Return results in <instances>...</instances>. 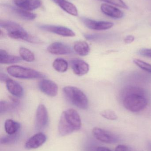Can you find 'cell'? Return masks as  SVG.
<instances>
[{"instance_id":"f546056e","label":"cell","mask_w":151,"mask_h":151,"mask_svg":"<svg viewBox=\"0 0 151 151\" xmlns=\"http://www.w3.org/2000/svg\"><path fill=\"white\" fill-rule=\"evenodd\" d=\"M134 37L132 35H129L124 39V42L126 44H130L134 40Z\"/></svg>"},{"instance_id":"8992f818","label":"cell","mask_w":151,"mask_h":151,"mask_svg":"<svg viewBox=\"0 0 151 151\" xmlns=\"http://www.w3.org/2000/svg\"><path fill=\"white\" fill-rule=\"evenodd\" d=\"M39 27L43 31L64 37H72L75 35V33L72 30L65 27L52 25H41L39 26Z\"/></svg>"},{"instance_id":"f1b7e54d","label":"cell","mask_w":151,"mask_h":151,"mask_svg":"<svg viewBox=\"0 0 151 151\" xmlns=\"http://www.w3.org/2000/svg\"><path fill=\"white\" fill-rule=\"evenodd\" d=\"M138 54L142 56L151 58V49H142L138 51Z\"/></svg>"},{"instance_id":"277c9868","label":"cell","mask_w":151,"mask_h":151,"mask_svg":"<svg viewBox=\"0 0 151 151\" xmlns=\"http://www.w3.org/2000/svg\"><path fill=\"white\" fill-rule=\"evenodd\" d=\"M8 73L15 78L22 79H43L45 75L33 69L19 65H12L7 68Z\"/></svg>"},{"instance_id":"8fae6325","label":"cell","mask_w":151,"mask_h":151,"mask_svg":"<svg viewBox=\"0 0 151 151\" xmlns=\"http://www.w3.org/2000/svg\"><path fill=\"white\" fill-rule=\"evenodd\" d=\"M71 65L74 74L82 76L88 73L90 70L88 64L81 59H72L71 61Z\"/></svg>"},{"instance_id":"6da1fadb","label":"cell","mask_w":151,"mask_h":151,"mask_svg":"<svg viewBox=\"0 0 151 151\" xmlns=\"http://www.w3.org/2000/svg\"><path fill=\"white\" fill-rule=\"evenodd\" d=\"M143 89L135 87H128L122 91V97L124 107L132 112L143 110L148 105V99Z\"/></svg>"},{"instance_id":"ac0fdd59","label":"cell","mask_w":151,"mask_h":151,"mask_svg":"<svg viewBox=\"0 0 151 151\" xmlns=\"http://www.w3.org/2000/svg\"><path fill=\"white\" fill-rule=\"evenodd\" d=\"M22 58L17 56L10 55L4 50H0V63L3 64H9L19 63Z\"/></svg>"},{"instance_id":"52a82bcc","label":"cell","mask_w":151,"mask_h":151,"mask_svg":"<svg viewBox=\"0 0 151 151\" xmlns=\"http://www.w3.org/2000/svg\"><path fill=\"white\" fill-rule=\"evenodd\" d=\"M84 24L89 29L96 31H103L110 29L113 26V23L107 21H96L87 18L82 19Z\"/></svg>"},{"instance_id":"2e32d148","label":"cell","mask_w":151,"mask_h":151,"mask_svg":"<svg viewBox=\"0 0 151 151\" xmlns=\"http://www.w3.org/2000/svg\"><path fill=\"white\" fill-rule=\"evenodd\" d=\"M56 4L63 10L68 14L73 16L78 15V11L76 7L74 4L66 0H52Z\"/></svg>"},{"instance_id":"4dcf8cb0","label":"cell","mask_w":151,"mask_h":151,"mask_svg":"<svg viewBox=\"0 0 151 151\" xmlns=\"http://www.w3.org/2000/svg\"><path fill=\"white\" fill-rule=\"evenodd\" d=\"M115 151H128V148L126 145H119L116 147Z\"/></svg>"},{"instance_id":"e0dca14e","label":"cell","mask_w":151,"mask_h":151,"mask_svg":"<svg viewBox=\"0 0 151 151\" xmlns=\"http://www.w3.org/2000/svg\"><path fill=\"white\" fill-rule=\"evenodd\" d=\"M11 102L1 101L0 103V113L1 114L15 110L20 104V101L15 98L11 97Z\"/></svg>"},{"instance_id":"7a4b0ae2","label":"cell","mask_w":151,"mask_h":151,"mask_svg":"<svg viewBox=\"0 0 151 151\" xmlns=\"http://www.w3.org/2000/svg\"><path fill=\"white\" fill-rule=\"evenodd\" d=\"M81 126V119L78 112L69 109L61 114L59 122V133L62 136H65L79 130Z\"/></svg>"},{"instance_id":"44dd1931","label":"cell","mask_w":151,"mask_h":151,"mask_svg":"<svg viewBox=\"0 0 151 151\" xmlns=\"http://www.w3.org/2000/svg\"><path fill=\"white\" fill-rule=\"evenodd\" d=\"M11 10L17 16L24 20H33L36 17V14L32 13L29 11L14 7L12 8Z\"/></svg>"},{"instance_id":"7c38bea8","label":"cell","mask_w":151,"mask_h":151,"mask_svg":"<svg viewBox=\"0 0 151 151\" xmlns=\"http://www.w3.org/2000/svg\"><path fill=\"white\" fill-rule=\"evenodd\" d=\"M47 50L51 54L55 55H66L72 52L68 45L60 42L51 43L48 47Z\"/></svg>"},{"instance_id":"484cf974","label":"cell","mask_w":151,"mask_h":151,"mask_svg":"<svg viewBox=\"0 0 151 151\" xmlns=\"http://www.w3.org/2000/svg\"><path fill=\"white\" fill-rule=\"evenodd\" d=\"M102 117L109 120H116L118 119V115L114 111L110 109L104 110L100 113Z\"/></svg>"},{"instance_id":"ba28073f","label":"cell","mask_w":151,"mask_h":151,"mask_svg":"<svg viewBox=\"0 0 151 151\" xmlns=\"http://www.w3.org/2000/svg\"><path fill=\"white\" fill-rule=\"evenodd\" d=\"M40 90L50 97H55L58 92V86L53 81L48 79H43L38 84Z\"/></svg>"},{"instance_id":"9a60e30c","label":"cell","mask_w":151,"mask_h":151,"mask_svg":"<svg viewBox=\"0 0 151 151\" xmlns=\"http://www.w3.org/2000/svg\"><path fill=\"white\" fill-rule=\"evenodd\" d=\"M101 10L104 14L112 18H121L124 15L123 12L118 8L106 4L101 5Z\"/></svg>"},{"instance_id":"30bf717a","label":"cell","mask_w":151,"mask_h":151,"mask_svg":"<svg viewBox=\"0 0 151 151\" xmlns=\"http://www.w3.org/2000/svg\"><path fill=\"white\" fill-rule=\"evenodd\" d=\"M46 140L47 137L45 134L42 132L37 133L27 140L25 144V148L28 150L37 149L44 144Z\"/></svg>"},{"instance_id":"83f0119b","label":"cell","mask_w":151,"mask_h":151,"mask_svg":"<svg viewBox=\"0 0 151 151\" xmlns=\"http://www.w3.org/2000/svg\"><path fill=\"white\" fill-rule=\"evenodd\" d=\"M99 1L105 2L107 3L118 6L120 8H123L124 9H128L127 5L122 0H99Z\"/></svg>"},{"instance_id":"ffe728a7","label":"cell","mask_w":151,"mask_h":151,"mask_svg":"<svg viewBox=\"0 0 151 151\" xmlns=\"http://www.w3.org/2000/svg\"><path fill=\"white\" fill-rule=\"evenodd\" d=\"M20 127V123L10 119L6 120L4 123L5 132L8 134H13L18 133Z\"/></svg>"},{"instance_id":"d6986e66","label":"cell","mask_w":151,"mask_h":151,"mask_svg":"<svg viewBox=\"0 0 151 151\" xmlns=\"http://www.w3.org/2000/svg\"><path fill=\"white\" fill-rule=\"evenodd\" d=\"M74 50L78 55L82 56H85L89 54L90 47L86 42L79 41L74 43Z\"/></svg>"},{"instance_id":"cb8c5ba5","label":"cell","mask_w":151,"mask_h":151,"mask_svg":"<svg viewBox=\"0 0 151 151\" xmlns=\"http://www.w3.org/2000/svg\"><path fill=\"white\" fill-rule=\"evenodd\" d=\"M19 54L20 57L24 61L27 62H33L35 60L34 55L28 49L21 47L19 49Z\"/></svg>"},{"instance_id":"603a6c76","label":"cell","mask_w":151,"mask_h":151,"mask_svg":"<svg viewBox=\"0 0 151 151\" xmlns=\"http://www.w3.org/2000/svg\"><path fill=\"white\" fill-rule=\"evenodd\" d=\"M53 67L56 71L60 73L65 72L68 69V64L65 59L57 58L53 62Z\"/></svg>"},{"instance_id":"5bb4252c","label":"cell","mask_w":151,"mask_h":151,"mask_svg":"<svg viewBox=\"0 0 151 151\" xmlns=\"http://www.w3.org/2000/svg\"><path fill=\"white\" fill-rule=\"evenodd\" d=\"M8 91L16 97H22L24 95V89L22 86L17 82L10 79L6 82Z\"/></svg>"},{"instance_id":"1f68e13d","label":"cell","mask_w":151,"mask_h":151,"mask_svg":"<svg viewBox=\"0 0 151 151\" xmlns=\"http://www.w3.org/2000/svg\"><path fill=\"white\" fill-rule=\"evenodd\" d=\"M10 79L9 76L4 73H1V81L5 82H6L8 80Z\"/></svg>"},{"instance_id":"4fadbf2b","label":"cell","mask_w":151,"mask_h":151,"mask_svg":"<svg viewBox=\"0 0 151 151\" xmlns=\"http://www.w3.org/2000/svg\"><path fill=\"white\" fill-rule=\"evenodd\" d=\"M13 1L18 8L29 11L36 9L40 8L42 4L41 0H13Z\"/></svg>"},{"instance_id":"d4e9b609","label":"cell","mask_w":151,"mask_h":151,"mask_svg":"<svg viewBox=\"0 0 151 151\" xmlns=\"http://www.w3.org/2000/svg\"><path fill=\"white\" fill-rule=\"evenodd\" d=\"M19 132L13 134H8L1 138V144L2 145H10L15 143L19 138Z\"/></svg>"},{"instance_id":"9c48e42d","label":"cell","mask_w":151,"mask_h":151,"mask_svg":"<svg viewBox=\"0 0 151 151\" xmlns=\"http://www.w3.org/2000/svg\"><path fill=\"white\" fill-rule=\"evenodd\" d=\"M49 116L46 106L40 104L37 107L35 115V124L39 129L44 128L48 123Z\"/></svg>"},{"instance_id":"3957f363","label":"cell","mask_w":151,"mask_h":151,"mask_svg":"<svg viewBox=\"0 0 151 151\" xmlns=\"http://www.w3.org/2000/svg\"><path fill=\"white\" fill-rule=\"evenodd\" d=\"M66 98L70 103L79 109L86 110L88 107V99L80 89L73 86H67L63 89Z\"/></svg>"},{"instance_id":"4316f807","label":"cell","mask_w":151,"mask_h":151,"mask_svg":"<svg viewBox=\"0 0 151 151\" xmlns=\"http://www.w3.org/2000/svg\"><path fill=\"white\" fill-rule=\"evenodd\" d=\"M134 63L143 70L151 73V65L138 59L134 60Z\"/></svg>"},{"instance_id":"5b68a950","label":"cell","mask_w":151,"mask_h":151,"mask_svg":"<svg viewBox=\"0 0 151 151\" xmlns=\"http://www.w3.org/2000/svg\"><path fill=\"white\" fill-rule=\"evenodd\" d=\"M92 133L98 140L105 143H116L118 141V137L115 135L100 128H94Z\"/></svg>"},{"instance_id":"7402d4cb","label":"cell","mask_w":151,"mask_h":151,"mask_svg":"<svg viewBox=\"0 0 151 151\" xmlns=\"http://www.w3.org/2000/svg\"><path fill=\"white\" fill-rule=\"evenodd\" d=\"M0 26L8 31V32L24 29L23 27L19 24L9 20H1Z\"/></svg>"},{"instance_id":"d6a6232c","label":"cell","mask_w":151,"mask_h":151,"mask_svg":"<svg viewBox=\"0 0 151 151\" xmlns=\"http://www.w3.org/2000/svg\"><path fill=\"white\" fill-rule=\"evenodd\" d=\"M96 151H112L109 148L105 147H98L97 148Z\"/></svg>"}]
</instances>
